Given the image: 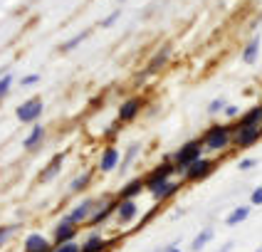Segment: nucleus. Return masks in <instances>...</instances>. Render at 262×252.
Returning <instances> with one entry per match:
<instances>
[{"label": "nucleus", "instance_id": "nucleus-8", "mask_svg": "<svg viewBox=\"0 0 262 252\" xmlns=\"http://www.w3.org/2000/svg\"><path fill=\"white\" fill-rule=\"evenodd\" d=\"M171 52H173V44H171V42H163V44L159 47V50L154 52V57L148 59V64H146L144 72L148 74V77L159 74L161 70H163V67H166V64L171 62Z\"/></svg>", "mask_w": 262, "mask_h": 252}, {"label": "nucleus", "instance_id": "nucleus-29", "mask_svg": "<svg viewBox=\"0 0 262 252\" xmlns=\"http://www.w3.org/2000/svg\"><path fill=\"white\" fill-rule=\"evenodd\" d=\"M225 106H228V102H225L223 97H215L213 102L208 104V114H210V117H215V114H223V111H225Z\"/></svg>", "mask_w": 262, "mask_h": 252}, {"label": "nucleus", "instance_id": "nucleus-39", "mask_svg": "<svg viewBox=\"0 0 262 252\" xmlns=\"http://www.w3.org/2000/svg\"><path fill=\"white\" fill-rule=\"evenodd\" d=\"M117 3H126V0H117Z\"/></svg>", "mask_w": 262, "mask_h": 252}, {"label": "nucleus", "instance_id": "nucleus-1", "mask_svg": "<svg viewBox=\"0 0 262 252\" xmlns=\"http://www.w3.org/2000/svg\"><path fill=\"white\" fill-rule=\"evenodd\" d=\"M233 133H235V126H230V124H213L210 129H205L201 133L203 148L210 151V153L225 151L228 146H233Z\"/></svg>", "mask_w": 262, "mask_h": 252}, {"label": "nucleus", "instance_id": "nucleus-17", "mask_svg": "<svg viewBox=\"0 0 262 252\" xmlns=\"http://www.w3.org/2000/svg\"><path fill=\"white\" fill-rule=\"evenodd\" d=\"M52 250H55V245L40 233H32V235L25 237V252H52Z\"/></svg>", "mask_w": 262, "mask_h": 252}, {"label": "nucleus", "instance_id": "nucleus-26", "mask_svg": "<svg viewBox=\"0 0 262 252\" xmlns=\"http://www.w3.org/2000/svg\"><path fill=\"white\" fill-rule=\"evenodd\" d=\"M20 230V222H10V225H0V247L8 245L15 237V233Z\"/></svg>", "mask_w": 262, "mask_h": 252}, {"label": "nucleus", "instance_id": "nucleus-9", "mask_svg": "<svg viewBox=\"0 0 262 252\" xmlns=\"http://www.w3.org/2000/svg\"><path fill=\"white\" fill-rule=\"evenodd\" d=\"M262 139V126H252V129H235L233 133V146L245 151V148H252L255 144H260Z\"/></svg>", "mask_w": 262, "mask_h": 252}, {"label": "nucleus", "instance_id": "nucleus-12", "mask_svg": "<svg viewBox=\"0 0 262 252\" xmlns=\"http://www.w3.org/2000/svg\"><path fill=\"white\" fill-rule=\"evenodd\" d=\"M114 220H117L119 225L139 222V205H136V200H119L117 213H114Z\"/></svg>", "mask_w": 262, "mask_h": 252}, {"label": "nucleus", "instance_id": "nucleus-21", "mask_svg": "<svg viewBox=\"0 0 262 252\" xmlns=\"http://www.w3.org/2000/svg\"><path fill=\"white\" fill-rule=\"evenodd\" d=\"M250 215H252V205H237L230 210V215H225V225H228V227H235V225L248 220Z\"/></svg>", "mask_w": 262, "mask_h": 252}, {"label": "nucleus", "instance_id": "nucleus-28", "mask_svg": "<svg viewBox=\"0 0 262 252\" xmlns=\"http://www.w3.org/2000/svg\"><path fill=\"white\" fill-rule=\"evenodd\" d=\"M159 213H161V205H159V203H154V208H148V210H146V215H144V218H139V222H136V227H146V225H148V222L154 220V218H156Z\"/></svg>", "mask_w": 262, "mask_h": 252}, {"label": "nucleus", "instance_id": "nucleus-7", "mask_svg": "<svg viewBox=\"0 0 262 252\" xmlns=\"http://www.w3.org/2000/svg\"><path fill=\"white\" fill-rule=\"evenodd\" d=\"M141 109H144V97H141V94H131V97H126L124 102L119 104L117 121L119 124H131V121H136V117L141 114Z\"/></svg>", "mask_w": 262, "mask_h": 252}, {"label": "nucleus", "instance_id": "nucleus-30", "mask_svg": "<svg viewBox=\"0 0 262 252\" xmlns=\"http://www.w3.org/2000/svg\"><path fill=\"white\" fill-rule=\"evenodd\" d=\"M119 17H121V10H112V13L106 15L102 22H99V28H112V25H117Z\"/></svg>", "mask_w": 262, "mask_h": 252}, {"label": "nucleus", "instance_id": "nucleus-37", "mask_svg": "<svg viewBox=\"0 0 262 252\" xmlns=\"http://www.w3.org/2000/svg\"><path fill=\"white\" fill-rule=\"evenodd\" d=\"M163 252H183V250H178L176 245H171V247H166V250H163Z\"/></svg>", "mask_w": 262, "mask_h": 252}, {"label": "nucleus", "instance_id": "nucleus-34", "mask_svg": "<svg viewBox=\"0 0 262 252\" xmlns=\"http://www.w3.org/2000/svg\"><path fill=\"white\" fill-rule=\"evenodd\" d=\"M37 82H40V74H28L20 79V87H35Z\"/></svg>", "mask_w": 262, "mask_h": 252}, {"label": "nucleus", "instance_id": "nucleus-16", "mask_svg": "<svg viewBox=\"0 0 262 252\" xmlns=\"http://www.w3.org/2000/svg\"><path fill=\"white\" fill-rule=\"evenodd\" d=\"M178 188H181V180H168V183H163V186H159L156 191H151V198H154V203H159V205H163L166 200H171L176 193H178Z\"/></svg>", "mask_w": 262, "mask_h": 252}, {"label": "nucleus", "instance_id": "nucleus-14", "mask_svg": "<svg viewBox=\"0 0 262 252\" xmlns=\"http://www.w3.org/2000/svg\"><path fill=\"white\" fill-rule=\"evenodd\" d=\"M114 242H117V240H104L99 233H92V235H87V240L82 242V252H106L114 247Z\"/></svg>", "mask_w": 262, "mask_h": 252}, {"label": "nucleus", "instance_id": "nucleus-4", "mask_svg": "<svg viewBox=\"0 0 262 252\" xmlns=\"http://www.w3.org/2000/svg\"><path fill=\"white\" fill-rule=\"evenodd\" d=\"M173 176H178V171H176L173 166V158H171V153L168 156H163V161L159 166H154L148 173L144 176V183H146V191H156L159 186L163 183H168V180H173Z\"/></svg>", "mask_w": 262, "mask_h": 252}, {"label": "nucleus", "instance_id": "nucleus-25", "mask_svg": "<svg viewBox=\"0 0 262 252\" xmlns=\"http://www.w3.org/2000/svg\"><path fill=\"white\" fill-rule=\"evenodd\" d=\"M89 35H92V30H89V28H87V30H82V32H77L74 37H70V40H64V42L59 44V52H72V50H77L79 44L87 40Z\"/></svg>", "mask_w": 262, "mask_h": 252}, {"label": "nucleus", "instance_id": "nucleus-41", "mask_svg": "<svg viewBox=\"0 0 262 252\" xmlns=\"http://www.w3.org/2000/svg\"><path fill=\"white\" fill-rule=\"evenodd\" d=\"M52 252H55V250H52Z\"/></svg>", "mask_w": 262, "mask_h": 252}, {"label": "nucleus", "instance_id": "nucleus-24", "mask_svg": "<svg viewBox=\"0 0 262 252\" xmlns=\"http://www.w3.org/2000/svg\"><path fill=\"white\" fill-rule=\"evenodd\" d=\"M92 180H94V173H92V171H84V173H79L77 178H72V183H70V193H82V191H87L89 186H92Z\"/></svg>", "mask_w": 262, "mask_h": 252}, {"label": "nucleus", "instance_id": "nucleus-23", "mask_svg": "<svg viewBox=\"0 0 262 252\" xmlns=\"http://www.w3.org/2000/svg\"><path fill=\"white\" fill-rule=\"evenodd\" d=\"M213 235H215V233H213V227H203V230H201L198 235L190 240V252H201V250H205V245H208V242L213 240Z\"/></svg>", "mask_w": 262, "mask_h": 252}, {"label": "nucleus", "instance_id": "nucleus-10", "mask_svg": "<svg viewBox=\"0 0 262 252\" xmlns=\"http://www.w3.org/2000/svg\"><path fill=\"white\" fill-rule=\"evenodd\" d=\"M77 233H79V227H77V225H72V222H64L62 218H59L57 225H55V230H52V245H55V247H59V245L74 242Z\"/></svg>", "mask_w": 262, "mask_h": 252}, {"label": "nucleus", "instance_id": "nucleus-27", "mask_svg": "<svg viewBox=\"0 0 262 252\" xmlns=\"http://www.w3.org/2000/svg\"><path fill=\"white\" fill-rule=\"evenodd\" d=\"M13 84H15V77L10 72L0 77V99H5V97H8V91L13 89Z\"/></svg>", "mask_w": 262, "mask_h": 252}, {"label": "nucleus", "instance_id": "nucleus-35", "mask_svg": "<svg viewBox=\"0 0 262 252\" xmlns=\"http://www.w3.org/2000/svg\"><path fill=\"white\" fill-rule=\"evenodd\" d=\"M257 166V158H243V161H237V168L240 171H252Z\"/></svg>", "mask_w": 262, "mask_h": 252}, {"label": "nucleus", "instance_id": "nucleus-31", "mask_svg": "<svg viewBox=\"0 0 262 252\" xmlns=\"http://www.w3.org/2000/svg\"><path fill=\"white\" fill-rule=\"evenodd\" d=\"M223 117H228L230 121H237V119H240V106L228 104V106H225V111H223Z\"/></svg>", "mask_w": 262, "mask_h": 252}, {"label": "nucleus", "instance_id": "nucleus-32", "mask_svg": "<svg viewBox=\"0 0 262 252\" xmlns=\"http://www.w3.org/2000/svg\"><path fill=\"white\" fill-rule=\"evenodd\" d=\"M55 252H82V245L74 240V242H67V245H59V247H55Z\"/></svg>", "mask_w": 262, "mask_h": 252}, {"label": "nucleus", "instance_id": "nucleus-15", "mask_svg": "<svg viewBox=\"0 0 262 252\" xmlns=\"http://www.w3.org/2000/svg\"><path fill=\"white\" fill-rule=\"evenodd\" d=\"M252 126H262V104H255L235 121V129H252Z\"/></svg>", "mask_w": 262, "mask_h": 252}, {"label": "nucleus", "instance_id": "nucleus-38", "mask_svg": "<svg viewBox=\"0 0 262 252\" xmlns=\"http://www.w3.org/2000/svg\"><path fill=\"white\" fill-rule=\"evenodd\" d=\"M255 252H262V245H260V247H257V250H255Z\"/></svg>", "mask_w": 262, "mask_h": 252}, {"label": "nucleus", "instance_id": "nucleus-5", "mask_svg": "<svg viewBox=\"0 0 262 252\" xmlns=\"http://www.w3.org/2000/svg\"><path fill=\"white\" fill-rule=\"evenodd\" d=\"M215 168H218V161L203 156V158H198L193 166H188V171H186L181 178H183L186 183H201V180H205V178L215 171Z\"/></svg>", "mask_w": 262, "mask_h": 252}, {"label": "nucleus", "instance_id": "nucleus-3", "mask_svg": "<svg viewBox=\"0 0 262 252\" xmlns=\"http://www.w3.org/2000/svg\"><path fill=\"white\" fill-rule=\"evenodd\" d=\"M203 153H205V148H203L201 136H198V139H190V141H186V144L178 148V151H173V153H171L176 171L183 176V173L188 171V166H193L198 158H203Z\"/></svg>", "mask_w": 262, "mask_h": 252}, {"label": "nucleus", "instance_id": "nucleus-36", "mask_svg": "<svg viewBox=\"0 0 262 252\" xmlns=\"http://www.w3.org/2000/svg\"><path fill=\"white\" fill-rule=\"evenodd\" d=\"M218 252H233V240H228V242H225V245H223Z\"/></svg>", "mask_w": 262, "mask_h": 252}, {"label": "nucleus", "instance_id": "nucleus-18", "mask_svg": "<svg viewBox=\"0 0 262 252\" xmlns=\"http://www.w3.org/2000/svg\"><path fill=\"white\" fill-rule=\"evenodd\" d=\"M45 133H47V129H45L42 124H32L30 133L25 136V141H23V148H25V151H35V148L45 141Z\"/></svg>", "mask_w": 262, "mask_h": 252}, {"label": "nucleus", "instance_id": "nucleus-40", "mask_svg": "<svg viewBox=\"0 0 262 252\" xmlns=\"http://www.w3.org/2000/svg\"><path fill=\"white\" fill-rule=\"evenodd\" d=\"M156 252H163V250H156Z\"/></svg>", "mask_w": 262, "mask_h": 252}, {"label": "nucleus", "instance_id": "nucleus-2", "mask_svg": "<svg viewBox=\"0 0 262 252\" xmlns=\"http://www.w3.org/2000/svg\"><path fill=\"white\" fill-rule=\"evenodd\" d=\"M106 200V195H87V198H82L77 205H72L70 213H64L62 215V220L64 222H72V225H87L92 220V215L102 208V203Z\"/></svg>", "mask_w": 262, "mask_h": 252}, {"label": "nucleus", "instance_id": "nucleus-22", "mask_svg": "<svg viewBox=\"0 0 262 252\" xmlns=\"http://www.w3.org/2000/svg\"><path fill=\"white\" fill-rule=\"evenodd\" d=\"M141 153V141H134V144H129V148H126V153L121 156V166H119V171L121 173H126L131 168V163L136 161V156Z\"/></svg>", "mask_w": 262, "mask_h": 252}, {"label": "nucleus", "instance_id": "nucleus-11", "mask_svg": "<svg viewBox=\"0 0 262 252\" xmlns=\"http://www.w3.org/2000/svg\"><path fill=\"white\" fill-rule=\"evenodd\" d=\"M144 191H146L144 176H131L129 180L117 191V200H136Z\"/></svg>", "mask_w": 262, "mask_h": 252}, {"label": "nucleus", "instance_id": "nucleus-33", "mask_svg": "<svg viewBox=\"0 0 262 252\" xmlns=\"http://www.w3.org/2000/svg\"><path fill=\"white\" fill-rule=\"evenodd\" d=\"M250 205H252V208L262 205V186H257L255 191L250 193Z\"/></svg>", "mask_w": 262, "mask_h": 252}, {"label": "nucleus", "instance_id": "nucleus-6", "mask_svg": "<svg viewBox=\"0 0 262 252\" xmlns=\"http://www.w3.org/2000/svg\"><path fill=\"white\" fill-rule=\"evenodd\" d=\"M42 109H45V102L40 97H30V99H25L15 109V117L23 124H37V119L42 117Z\"/></svg>", "mask_w": 262, "mask_h": 252}, {"label": "nucleus", "instance_id": "nucleus-20", "mask_svg": "<svg viewBox=\"0 0 262 252\" xmlns=\"http://www.w3.org/2000/svg\"><path fill=\"white\" fill-rule=\"evenodd\" d=\"M260 47H262V37L260 35H252V37H250V42L245 44V50H243V62L255 64L257 57H260Z\"/></svg>", "mask_w": 262, "mask_h": 252}, {"label": "nucleus", "instance_id": "nucleus-19", "mask_svg": "<svg viewBox=\"0 0 262 252\" xmlns=\"http://www.w3.org/2000/svg\"><path fill=\"white\" fill-rule=\"evenodd\" d=\"M62 163H64V153H55L52 161L40 171V183H47V180H52V178L57 176L59 171H62Z\"/></svg>", "mask_w": 262, "mask_h": 252}, {"label": "nucleus", "instance_id": "nucleus-13", "mask_svg": "<svg viewBox=\"0 0 262 252\" xmlns=\"http://www.w3.org/2000/svg\"><path fill=\"white\" fill-rule=\"evenodd\" d=\"M119 166H121V153L114 146H104L102 156H99V171L112 173V171H119Z\"/></svg>", "mask_w": 262, "mask_h": 252}]
</instances>
